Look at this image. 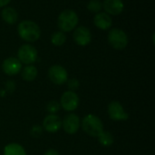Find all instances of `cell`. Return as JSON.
<instances>
[{
    "label": "cell",
    "instance_id": "obj_1",
    "mask_svg": "<svg viewBox=\"0 0 155 155\" xmlns=\"http://www.w3.org/2000/svg\"><path fill=\"white\" fill-rule=\"evenodd\" d=\"M19 36L25 42L33 43L37 41L41 36L39 25L32 20H23L17 25Z\"/></svg>",
    "mask_w": 155,
    "mask_h": 155
},
{
    "label": "cell",
    "instance_id": "obj_2",
    "mask_svg": "<svg viewBox=\"0 0 155 155\" xmlns=\"http://www.w3.org/2000/svg\"><path fill=\"white\" fill-rule=\"evenodd\" d=\"M79 17L75 11L72 9H66L60 13L57 18V25L59 29L64 32L73 31L78 25Z\"/></svg>",
    "mask_w": 155,
    "mask_h": 155
},
{
    "label": "cell",
    "instance_id": "obj_3",
    "mask_svg": "<svg viewBox=\"0 0 155 155\" xmlns=\"http://www.w3.org/2000/svg\"><path fill=\"white\" fill-rule=\"evenodd\" d=\"M81 126L84 132L92 137H98L104 131L102 120L94 114L86 115L83 119Z\"/></svg>",
    "mask_w": 155,
    "mask_h": 155
},
{
    "label": "cell",
    "instance_id": "obj_4",
    "mask_svg": "<svg viewBox=\"0 0 155 155\" xmlns=\"http://www.w3.org/2000/svg\"><path fill=\"white\" fill-rule=\"evenodd\" d=\"M108 43L109 45L116 50H124L126 48L129 43V38L127 34L119 28H113L108 33Z\"/></svg>",
    "mask_w": 155,
    "mask_h": 155
},
{
    "label": "cell",
    "instance_id": "obj_5",
    "mask_svg": "<svg viewBox=\"0 0 155 155\" xmlns=\"http://www.w3.org/2000/svg\"><path fill=\"white\" fill-rule=\"evenodd\" d=\"M38 57L37 50L35 46L30 44H25L21 45L17 51V59L21 62V64H32L36 62Z\"/></svg>",
    "mask_w": 155,
    "mask_h": 155
},
{
    "label": "cell",
    "instance_id": "obj_6",
    "mask_svg": "<svg viewBox=\"0 0 155 155\" xmlns=\"http://www.w3.org/2000/svg\"><path fill=\"white\" fill-rule=\"evenodd\" d=\"M48 77L53 84L62 85L66 83L68 79V73L64 66L60 64H54L48 70Z\"/></svg>",
    "mask_w": 155,
    "mask_h": 155
},
{
    "label": "cell",
    "instance_id": "obj_7",
    "mask_svg": "<svg viewBox=\"0 0 155 155\" xmlns=\"http://www.w3.org/2000/svg\"><path fill=\"white\" fill-rule=\"evenodd\" d=\"M60 105L64 110L67 112H73L76 110L79 105V97L77 94L69 90L64 92L61 96Z\"/></svg>",
    "mask_w": 155,
    "mask_h": 155
},
{
    "label": "cell",
    "instance_id": "obj_8",
    "mask_svg": "<svg viewBox=\"0 0 155 155\" xmlns=\"http://www.w3.org/2000/svg\"><path fill=\"white\" fill-rule=\"evenodd\" d=\"M73 33L74 41L80 46H85L92 41V34L90 30L84 25L75 27Z\"/></svg>",
    "mask_w": 155,
    "mask_h": 155
},
{
    "label": "cell",
    "instance_id": "obj_9",
    "mask_svg": "<svg viewBox=\"0 0 155 155\" xmlns=\"http://www.w3.org/2000/svg\"><path fill=\"white\" fill-rule=\"evenodd\" d=\"M108 114L113 121H126L129 118V114L126 113L124 106L117 101L109 104Z\"/></svg>",
    "mask_w": 155,
    "mask_h": 155
},
{
    "label": "cell",
    "instance_id": "obj_10",
    "mask_svg": "<svg viewBox=\"0 0 155 155\" xmlns=\"http://www.w3.org/2000/svg\"><path fill=\"white\" fill-rule=\"evenodd\" d=\"M81 126V121L75 114H67L62 121V127L68 134H74Z\"/></svg>",
    "mask_w": 155,
    "mask_h": 155
},
{
    "label": "cell",
    "instance_id": "obj_11",
    "mask_svg": "<svg viewBox=\"0 0 155 155\" xmlns=\"http://www.w3.org/2000/svg\"><path fill=\"white\" fill-rule=\"evenodd\" d=\"M2 69L5 74L14 76L21 72L22 64L16 57H8L4 60L2 64Z\"/></svg>",
    "mask_w": 155,
    "mask_h": 155
},
{
    "label": "cell",
    "instance_id": "obj_12",
    "mask_svg": "<svg viewBox=\"0 0 155 155\" xmlns=\"http://www.w3.org/2000/svg\"><path fill=\"white\" fill-rule=\"evenodd\" d=\"M42 127L47 133L55 134L62 127V120L57 114H49L44 119Z\"/></svg>",
    "mask_w": 155,
    "mask_h": 155
},
{
    "label": "cell",
    "instance_id": "obj_13",
    "mask_svg": "<svg viewBox=\"0 0 155 155\" xmlns=\"http://www.w3.org/2000/svg\"><path fill=\"white\" fill-rule=\"evenodd\" d=\"M103 8L109 15H118L124 9V4L122 0H104Z\"/></svg>",
    "mask_w": 155,
    "mask_h": 155
},
{
    "label": "cell",
    "instance_id": "obj_14",
    "mask_svg": "<svg viewBox=\"0 0 155 155\" xmlns=\"http://www.w3.org/2000/svg\"><path fill=\"white\" fill-rule=\"evenodd\" d=\"M94 24L97 28L101 30H108L113 25V19L111 15L105 12H99L96 13L94 17Z\"/></svg>",
    "mask_w": 155,
    "mask_h": 155
},
{
    "label": "cell",
    "instance_id": "obj_15",
    "mask_svg": "<svg viewBox=\"0 0 155 155\" xmlns=\"http://www.w3.org/2000/svg\"><path fill=\"white\" fill-rule=\"evenodd\" d=\"M1 16L6 24L15 25L18 19V13L15 8L10 6H5L3 8L1 12Z\"/></svg>",
    "mask_w": 155,
    "mask_h": 155
},
{
    "label": "cell",
    "instance_id": "obj_16",
    "mask_svg": "<svg viewBox=\"0 0 155 155\" xmlns=\"http://www.w3.org/2000/svg\"><path fill=\"white\" fill-rule=\"evenodd\" d=\"M37 74H38L37 68L32 64L26 65L25 68H23V70L21 72V76H22L23 80H25V82L34 81L36 78Z\"/></svg>",
    "mask_w": 155,
    "mask_h": 155
},
{
    "label": "cell",
    "instance_id": "obj_17",
    "mask_svg": "<svg viewBox=\"0 0 155 155\" xmlns=\"http://www.w3.org/2000/svg\"><path fill=\"white\" fill-rule=\"evenodd\" d=\"M4 155H26V152L18 143H9L4 149Z\"/></svg>",
    "mask_w": 155,
    "mask_h": 155
},
{
    "label": "cell",
    "instance_id": "obj_18",
    "mask_svg": "<svg viewBox=\"0 0 155 155\" xmlns=\"http://www.w3.org/2000/svg\"><path fill=\"white\" fill-rule=\"evenodd\" d=\"M97 138H98L99 143H101V145H103L104 147L111 146L114 143V135L110 132H108V131H104Z\"/></svg>",
    "mask_w": 155,
    "mask_h": 155
},
{
    "label": "cell",
    "instance_id": "obj_19",
    "mask_svg": "<svg viewBox=\"0 0 155 155\" xmlns=\"http://www.w3.org/2000/svg\"><path fill=\"white\" fill-rule=\"evenodd\" d=\"M65 41H66V35L62 31L55 32L51 35V43L55 46L63 45L65 43Z\"/></svg>",
    "mask_w": 155,
    "mask_h": 155
},
{
    "label": "cell",
    "instance_id": "obj_20",
    "mask_svg": "<svg viewBox=\"0 0 155 155\" xmlns=\"http://www.w3.org/2000/svg\"><path fill=\"white\" fill-rule=\"evenodd\" d=\"M61 108V105H60V103L55 101V100H52L50 101L47 104H46V111L49 113V114H56L59 110Z\"/></svg>",
    "mask_w": 155,
    "mask_h": 155
},
{
    "label": "cell",
    "instance_id": "obj_21",
    "mask_svg": "<svg viewBox=\"0 0 155 155\" xmlns=\"http://www.w3.org/2000/svg\"><path fill=\"white\" fill-rule=\"evenodd\" d=\"M87 9L93 13H99L103 9V3L100 0H91L87 4Z\"/></svg>",
    "mask_w": 155,
    "mask_h": 155
},
{
    "label": "cell",
    "instance_id": "obj_22",
    "mask_svg": "<svg viewBox=\"0 0 155 155\" xmlns=\"http://www.w3.org/2000/svg\"><path fill=\"white\" fill-rule=\"evenodd\" d=\"M65 84H66L69 91H73V92H75V90H77L79 88V86H80V82L76 78L67 79Z\"/></svg>",
    "mask_w": 155,
    "mask_h": 155
},
{
    "label": "cell",
    "instance_id": "obj_23",
    "mask_svg": "<svg viewBox=\"0 0 155 155\" xmlns=\"http://www.w3.org/2000/svg\"><path fill=\"white\" fill-rule=\"evenodd\" d=\"M43 132H44V129H43L42 126H40V125H34L32 127L31 131H30V134H31V135L33 137L38 138V137H40L43 134Z\"/></svg>",
    "mask_w": 155,
    "mask_h": 155
},
{
    "label": "cell",
    "instance_id": "obj_24",
    "mask_svg": "<svg viewBox=\"0 0 155 155\" xmlns=\"http://www.w3.org/2000/svg\"><path fill=\"white\" fill-rule=\"evenodd\" d=\"M15 90V84L14 81L12 80H9L6 82L5 84V92H7L8 94H12L14 93Z\"/></svg>",
    "mask_w": 155,
    "mask_h": 155
},
{
    "label": "cell",
    "instance_id": "obj_25",
    "mask_svg": "<svg viewBox=\"0 0 155 155\" xmlns=\"http://www.w3.org/2000/svg\"><path fill=\"white\" fill-rule=\"evenodd\" d=\"M44 155H60V154H59V153H58L56 150H54V149H49V150H47V151L45 153V154Z\"/></svg>",
    "mask_w": 155,
    "mask_h": 155
},
{
    "label": "cell",
    "instance_id": "obj_26",
    "mask_svg": "<svg viewBox=\"0 0 155 155\" xmlns=\"http://www.w3.org/2000/svg\"><path fill=\"white\" fill-rule=\"evenodd\" d=\"M10 1L11 0H0V7L6 6L10 3Z\"/></svg>",
    "mask_w": 155,
    "mask_h": 155
}]
</instances>
